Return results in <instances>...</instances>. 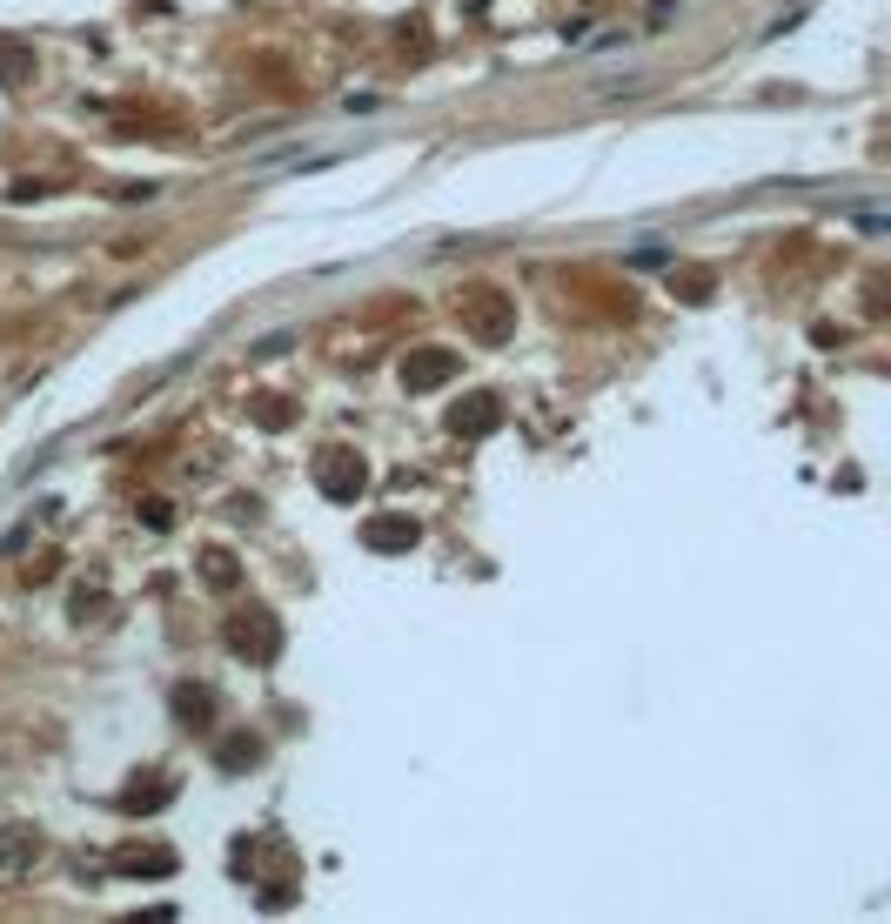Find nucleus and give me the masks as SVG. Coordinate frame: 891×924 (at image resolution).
I'll use <instances>...</instances> for the list:
<instances>
[{
	"label": "nucleus",
	"mask_w": 891,
	"mask_h": 924,
	"mask_svg": "<svg viewBox=\"0 0 891 924\" xmlns=\"http://www.w3.org/2000/svg\"><path fill=\"white\" fill-rule=\"evenodd\" d=\"M315 483H322V496H329V503H356L362 489H369V469H362V456H322Z\"/></svg>",
	"instance_id": "1"
},
{
	"label": "nucleus",
	"mask_w": 891,
	"mask_h": 924,
	"mask_svg": "<svg viewBox=\"0 0 891 924\" xmlns=\"http://www.w3.org/2000/svg\"><path fill=\"white\" fill-rule=\"evenodd\" d=\"M449 375H456V355H449V349H423V355H409V362H402V389H416V396H423V389H443Z\"/></svg>",
	"instance_id": "2"
},
{
	"label": "nucleus",
	"mask_w": 891,
	"mask_h": 924,
	"mask_svg": "<svg viewBox=\"0 0 891 924\" xmlns=\"http://www.w3.org/2000/svg\"><path fill=\"white\" fill-rule=\"evenodd\" d=\"M228 643H235V657H255V663H268L275 650H282V637H275V623H268V616H235Z\"/></svg>",
	"instance_id": "3"
},
{
	"label": "nucleus",
	"mask_w": 891,
	"mask_h": 924,
	"mask_svg": "<svg viewBox=\"0 0 891 924\" xmlns=\"http://www.w3.org/2000/svg\"><path fill=\"white\" fill-rule=\"evenodd\" d=\"M41 864V837L34 831H0V878H27Z\"/></svg>",
	"instance_id": "4"
},
{
	"label": "nucleus",
	"mask_w": 891,
	"mask_h": 924,
	"mask_svg": "<svg viewBox=\"0 0 891 924\" xmlns=\"http://www.w3.org/2000/svg\"><path fill=\"white\" fill-rule=\"evenodd\" d=\"M416 536H423V529L409 523V516H382V523L362 529V543H369V550H416Z\"/></svg>",
	"instance_id": "5"
},
{
	"label": "nucleus",
	"mask_w": 891,
	"mask_h": 924,
	"mask_svg": "<svg viewBox=\"0 0 891 924\" xmlns=\"http://www.w3.org/2000/svg\"><path fill=\"white\" fill-rule=\"evenodd\" d=\"M449 429H456V436H490V429H496V402L490 396L456 402V409H449Z\"/></svg>",
	"instance_id": "6"
},
{
	"label": "nucleus",
	"mask_w": 891,
	"mask_h": 924,
	"mask_svg": "<svg viewBox=\"0 0 891 924\" xmlns=\"http://www.w3.org/2000/svg\"><path fill=\"white\" fill-rule=\"evenodd\" d=\"M490 302L496 308H469V329L483 335V342H503V335H510V302H503V295H490Z\"/></svg>",
	"instance_id": "7"
},
{
	"label": "nucleus",
	"mask_w": 891,
	"mask_h": 924,
	"mask_svg": "<svg viewBox=\"0 0 891 924\" xmlns=\"http://www.w3.org/2000/svg\"><path fill=\"white\" fill-rule=\"evenodd\" d=\"M27 74H34V54H27V47H14V41H0V81H7V88H21Z\"/></svg>",
	"instance_id": "8"
},
{
	"label": "nucleus",
	"mask_w": 891,
	"mask_h": 924,
	"mask_svg": "<svg viewBox=\"0 0 891 924\" xmlns=\"http://www.w3.org/2000/svg\"><path fill=\"white\" fill-rule=\"evenodd\" d=\"M121 871H128V878H168L175 858H168V851H134V858H121Z\"/></svg>",
	"instance_id": "9"
},
{
	"label": "nucleus",
	"mask_w": 891,
	"mask_h": 924,
	"mask_svg": "<svg viewBox=\"0 0 891 924\" xmlns=\"http://www.w3.org/2000/svg\"><path fill=\"white\" fill-rule=\"evenodd\" d=\"M215 757H222V770H248L255 757H262V744H255V737H228V744L215 750Z\"/></svg>",
	"instance_id": "10"
},
{
	"label": "nucleus",
	"mask_w": 891,
	"mask_h": 924,
	"mask_svg": "<svg viewBox=\"0 0 891 924\" xmlns=\"http://www.w3.org/2000/svg\"><path fill=\"white\" fill-rule=\"evenodd\" d=\"M201 563H208V583H215V590H228V583H235V556H228V550H208Z\"/></svg>",
	"instance_id": "11"
},
{
	"label": "nucleus",
	"mask_w": 891,
	"mask_h": 924,
	"mask_svg": "<svg viewBox=\"0 0 891 924\" xmlns=\"http://www.w3.org/2000/svg\"><path fill=\"white\" fill-rule=\"evenodd\" d=\"M175 710H181V717H208L215 697H208V690H175Z\"/></svg>",
	"instance_id": "12"
}]
</instances>
